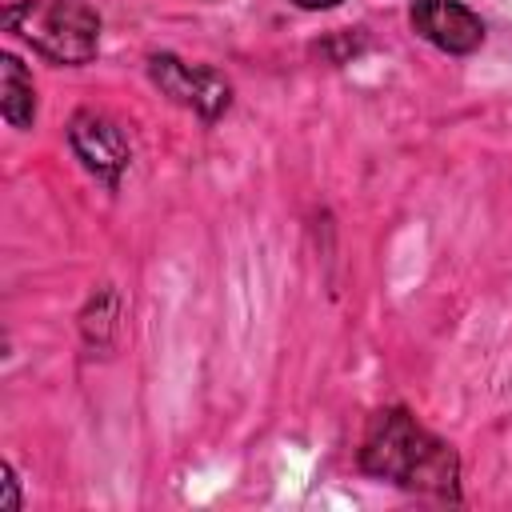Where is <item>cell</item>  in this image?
I'll return each instance as SVG.
<instances>
[{
	"instance_id": "obj_2",
	"label": "cell",
	"mask_w": 512,
	"mask_h": 512,
	"mask_svg": "<svg viewBox=\"0 0 512 512\" xmlns=\"http://www.w3.org/2000/svg\"><path fill=\"white\" fill-rule=\"evenodd\" d=\"M4 24L56 64H88L100 48V16L88 0H16Z\"/></svg>"
},
{
	"instance_id": "obj_1",
	"label": "cell",
	"mask_w": 512,
	"mask_h": 512,
	"mask_svg": "<svg viewBox=\"0 0 512 512\" xmlns=\"http://www.w3.org/2000/svg\"><path fill=\"white\" fill-rule=\"evenodd\" d=\"M360 468L380 480L440 496H456V480H460L456 452L404 408H384L368 420L360 444Z\"/></svg>"
},
{
	"instance_id": "obj_3",
	"label": "cell",
	"mask_w": 512,
	"mask_h": 512,
	"mask_svg": "<svg viewBox=\"0 0 512 512\" xmlns=\"http://www.w3.org/2000/svg\"><path fill=\"white\" fill-rule=\"evenodd\" d=\"M148 72H152V80H156V88L164 96H172L176 104L192 108L204 120H216L228 108V100H232L228 80L216 68H208V64H184V60L164 52V56L148 60Z\"/></svg>"
},
{
	"instance_id": "obj_6",
	"label": "cell",
	"mask_w": 512,
	"mask_h": 512,
	"mask_svg": "<svg viewBox=\"0 0 512 512\" xmlns=\"http://www.w3.org/2000/svg\"><path fill=\"white\" fill-rule=\"evenodd\" d=\"M0 112L12 128H32L36 120V88H32L28 68L16 56L0 60Z\"/></svg>"
},
{
	"instance_id": "obj_4",
	"label": "cell",
	"mask_w": 512,
	"mask_h": 512,
	"mask_svg": "<svg viewBox=\"0 0 512 512\" xmlns=\"http://www.w3.org/2000/svg\"><path fill=\"white\" fill-rule=\"evenodd\" d=\"M68 140H72L76 156L84 160V168H88V172H96L104 184H116V180H120V172H124V168H128V160H132V148H128L124 128H120L112 116L92 112V108H84V112H76V116H72Z\"/></svg>"
},
{
	"instance_id": "obj_8",
	"label": "cell",
	"mask_w": 512,
	"mask_h": 512,
	"mask_svg": "<svg viewBox=\"0 0 512 512\" xmlns=\"http://www.w3.org/2000/svg\"><path fill=\"white\" fill-rule=\"evenodd\" d=\"M300 8H332V4H340V0H296Z\"/></svg>"
},
{
	"instance_id": "obj_5",
	"label": "cell",
	"mask_w": 512,
	"mask_h": 512,
	"mask_svg": "<svg viewBox=\"0 0 512 512\" xmlns=\"http://www.w3.org/2000/svg\"><path fill=\"white\" fill-rule=\"evenodd\" d=\"M408 20L416 36L452 56H468L484 44V20L460 0H416Z\"/></svg>"
},
{
	"instance_id": "obj_7",
	"label": "cell",
	"mask_w": 512,
	"mask_h": 512,
	"mask_svg": "<svg viewBox=\"0 0 512 512\" xmlns=\"http://www.w3.org/2000/svg\"><path fill=\"white\" fill-rule=\"evenodd\" d=\"M20 508V496H16V472L12 464H4V512H16Z\"/></svg>"
}]
</instances>
